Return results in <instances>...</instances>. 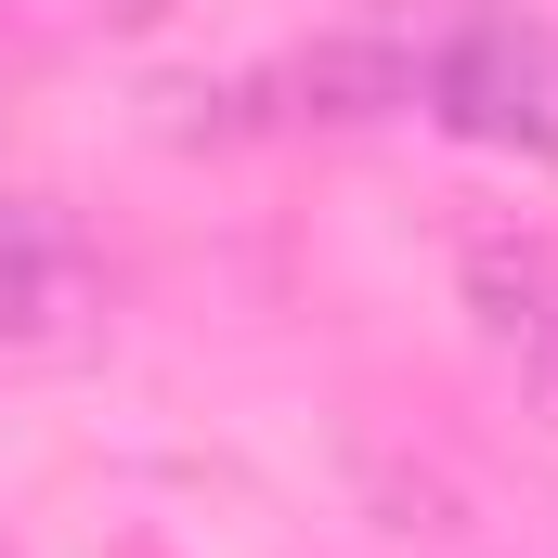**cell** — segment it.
<instances>
[{
	"label": "cell",
	"instance_id": "1",
	"mask_svg": "<svg viewBox=\"0 0 558 558\" xmlns=\"http://www.w3.org/2000/svg\"><path fill=\"white\" fill-rule=\"evenodd\" d=\"M78 312H92L78 221L39 195H0V338H78Z\"/></svg>",
	"mask_w": 558,
	"mask_h": 558
},
{
	"label": "cell",
	"instance_id": "2",
	"mask_svg": "<svg viewBox=\"0 0 558 558\" xmlns=\"http://www.w3.org/2000/svg\"><path fill=\"white\" fill-rule=\"evenodd\" d=\"M299 105H312V118H390V105H416V52H390V39H325V52L299 65Z\"/></svg>",
	"mask_w": 558,
	"mask_h": 558
}]
</instances>
